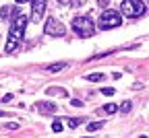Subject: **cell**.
I'll list each match as a JSON object with an SVG mask.
<instances>
[{
	"mask_svg": "<svg viewBox=\"0 0 149 138\" xmlns=\"http://www.w3.org/2000/svg\"><path fill=\"white\" fill-rule=\"evenodd\" d=\"M58 2H60V4H68V2H70V0H58Z\"/></svg>",
	"mask_w": 149,
	"mask_h": 138,
	"instance_id": "cell-22",
	"label": "cell"
},
{
	"mask_svg": "<svg viewBox=\"0 0 149 138\" xmlns=\"http://www.w3.org/2000/svg\"><path fill=\"white\" fill-rule=\"evenodd\" d=\"M83 122V117H72V120H68V124H70V128H77L79 124Z\"/></svg>",
	"mask_w": 149,
	"mask_h": 138,
	"instance_id": "cell-15",
	"label": "cell"
},
{
	"mask_svg": "<svg viewBox=\"0 0 149 138\" xmlns=\"http://www.w3.org/2000/svg\"><path fill=\"white\" fill-rule=\"evenodd\" d=\"M29 23V19L15 6L13 10V23H10V29H8V41H6V52L13 54L19 46H21V39L25 35V27Z\"/></svg>",
	"mask_w": 149,
	"mask_h": 138,
	"instance_id": "cell-1",
	"label": "cell"
},
{
	"mask_svg": "<svg viewBox=\"0 0 149 138\" xmlns=\"http://www.w3.org/2000/svg\"><path fill=\"white\" fill-rule=\"evenodd\" d=\"M46 12V0H33V12H31V23H40Z\"/></svg>",
	"mask_w": 149,
	"mask_h": 138,
	"instance_id": "cell-6",
	"label": "cell"
},
{
	"mask_svg": "<svg viewBox=\"0 0 149 138\" xmlns=\"http://www.w3.org/2000/svg\"><path fill=\"white\" fill-rule=\"evenodd\" d=\"M2 115H6V113H4V111H0V117H2Z\"/></svg>",
	"mask_w": 149,
	"mask_h": 138,
	"instance_id": "cell-23",
	"label": "cell"
},
{
	"mask_svg": "<svg viewBox=\"0 0 149 138\" xmlns=\"http://www.w3.org/2000/svg\"><path fill=\"white\" fill-rule=\"evenodd\" d=\"M83 2H85V0H70L72 6H83Z\"/></svg>",
	"mask_w": 149,
	"mask_h": 138,
	"instance_id": "cell-19",
	"label": "cell"
},
{
	"mask_svg": "<svg viewBox=\"0 0 149 138\" xmlns=\"http://www.w3.org/2000/svg\"><path fill=\"white\" fill-rule=\"evenodd\" d=\"M64 66H66L64 62H60V64H50V66H48V70H50V72H58V70H62Z\"/></svg>",
	"mask_w": 149,
	"mask_h": 138,
	"instance_id": "cell-13",
	"label": "cell"
},
{
	"mask_svg": "<svg viewBox=\"0 0 149 138\" xmlns=\"http://www.w3.org/2000/svg\"><path fill=\"white\" fill-rule=\"evenodd\" d=\"M44 33L46 35H52V37H62L66 33V29H64V25L58 21V19H48L46 27H44Z\"/></svg>",
	"mask_w": 149,
	"mask_h": 138,
	"instance_id": "cell-5",
	"label": "cell"
},
{
	"mask_svg": "<svg viewBox=\"0 0 149 138\" xmlns=\"http://www.w3.org/2000/svg\"><path fill=\"white\" fill-rule=\"evenodd\" d=\"M35 109L40 113H46V115H52L56 111V105L54 103H48V101H42V103H35Z\"/></svg>",
	"mask_w": 149,
	"mask_h": 138,
	"instance_id": "cell-7",
	"label": "cell"
},
{
	"mask_svg": "<svg viewBox=\"0 0 149 138\" xmlns=\"http://www.w3.org/2000/svg\"><path fill=\"white\" fill-rule=\"evenodd\" d=\"M72 31L77 33L79 37H91L95 33V25H93V19L89 14H79L72 19Z\"/></svg>",
	"mask_w": 149,
	"mask_h": 138,
	"instance_id": "cell-2",
	"label": "cell"
},
{
	"mask_svg": "<svg viewBox=\"0 0 149 138\" xmlns=\"http://www.w3.org/2000/svg\"><path fill=\"white\" fill-rule=\"evenodd\" d=\"M120 10L130 19H137V17L145 14V2L143 0H122Z\"/></svg>",
	"mask_w": 149,
	"mask_h": 138,
	"instance_id": "cell-3",
	"label": "cell"
},
{
	"mask_svg": "<svg viewBox=\"0 0 149 138\" xmlns=\"http://www.w3.org/2000/svg\"><path fill=\"white\" fill-rule=\"evenodd\" d=\"M102 93H104L106 97H112V95H114L116 91H114V89H112V87H106V89H102Z\"/></svg>",
	"mask_w": 149,
	"mask_h": 138,
	"instance_id": "cell-17",
	"label": "cell"
},
{
	"mask_svg": "<svg viewBox=\"0 0 149 138\" xmlns=\"http://www.w3.org/2000/svg\"><path fill=\"white\" fill-rule=\"evenodd\" d=\"M130 105H133L130 101H124V103L120 105V111H122V113H128V111H130Z\"/></svg>",
	"mask_w": 149,
	"mask_h": 138,
	"instance_id": "cell-16",
	"label": "cell"
},
{
	"mask_svg": "<svg viewBox=\"0 0 149 138\" xmlns=\"http://www.w3.org/2000/svg\"><path fill=\"white\" fill-rule=\"evenodd\" d=\"M120 23H122V17H120V12H116V10H104L102 12V17H100V29H114V27H120Z\"/></svg>",
	"mask_w": 149,
	"mask_h": 138,
	"instance_id": "cell-4",
	"label": "cell"
},
{
	"mask_svg": "<svg viewBox=\"0 0 149 138\" xmlns=\"http://www.w3.org/2000/svg\"><path fill=\"white\" fill-rule=\"evenodd\" d=\"M48 95H56V97H66L68 93H66V89H62V87H50V89H48Z\"/></svg>",
	"mask_w": 149,
	"mask_h": 138,
	"instance_id": "cell-8",
	"label": "cell"
},
{
	"mask_svg": "<svg viewBox=\"0 0 149 138\" xmlns=\"http://www.w3.org/2000/svg\"><path fill=\"white\" fill-rule=\"evenodd\" d=\"M52 130H54V132H62V120H54Z\"/></svg>",
	"mask_w": 149,
	"mask_h": 138,
	"instance_id": "cell-14",
	"label": "cell"
},
{
	"mask_svg": "<svg viewBox=\"0 0 149 138\" xmlns=\"http://www.w3.org/2000/svg\"><path fill=\"white\" fill-rule=\"evenodd\" d=\"M6 128H10V130H17V128H19V124H17V122H8V124H6Z\"/></svg>",
	"mask_w": 149,
	"mask_h": 138,
	"instance_id": "cell-20",
	"label": "cell"
},
{
	"mask_svg": "<svg viewBox=\"0 0 149 138\" xmlns=\"http://www.w3.org/2000/svg\"><path fill=\"white\" fill-rule=\"evenodd\" d=\"M13 10H15V6H2V10H0V19H6L8 17H13Z\"/></svg>",
	"mask_w": 149,
	"mask_h": 138,
	"instance_id": "cell-9",
	"label": "cell"
},
{
	"mask_svg": "<svg viewBox=\"0 0 149 138\" xmlns=\"http://www.w3.org/2000/svg\"><path fill=\"white\" fill-rule=\"evenodd\" d=\"M87 81L100 83V81H104V74H102V72H91V74H87Z\"/></svg>",
	"mask_w": 149,
	"mask_h": 138,
	"instance_id": "cell-10",
	"label": "cell"
},
{
	"mask_svg": "<svg viewBox=\"0 0 149 138\" xmlns=\"http://www.w3.org/2000/svg\"><path fill=\"white\" fill-rule=\"evenodd\" d=\"M70 105H72V107H81L83 101H79V99H70Z\"/></svg>",
	"mask_w": 149,
	"mask_h": 138,
	"instance_id": "cell-18",
	"label": "cell"
},
{
	"mask_svg": "<svg viewBox=\"0 0 149 138\" xmlns=\"http://www.w3.org/2000/svg\"><path fill=\"white\" fill-rule=\"evenodd\" d=\"M17 4H23V2H31V0H15Z\"/></svg>",
	"mask_w": 149,
	"mask_h": 138,
	"instance_id": "cell-21",
	"label": "cell"
},
{
	"mask_svg": "<svg viewBox=\"0 0 149 138\" xmlns=\"http://www.w3.org/2000/svg\"><path fill=\"white\" fill-rule=\"evenodd\" d=\"M102 126H104V122H93V124L87 126V132H95V130H100Z\"/></svg>",
	"mask_w": 149,
	"mask_h": 138,
	"instance_id": "cell-12",
	"label": "cell"
},
{
	"mask_svg": "<svg viewBox=\"0 0 149 138\" xmlns=\"http://www.w3.org/2000/svg\"><path fill=\"white\" fill-rule=\"evenodd\" d=\"M102 109H104V111H106L108 115H112V113H116V111H118V107H116L114 103H108V105H104Z\"/></svg>",
	"mask_w": 149,
	"mask_h": 138,
	"instance_id": "cell-11",
	"label": "cell"
}]
</instances>
